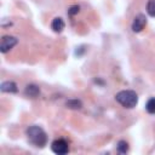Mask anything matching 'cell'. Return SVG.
Listing matches in <instances>:
<instances>
[{
	"label": "cell",
	"instance_id": "4",
	"mask_svg": "<svg viewBox=\"0 0 155 155\" xmlns=\"http://www.w3.org/2000/svg\"><path fill=\"white\" fill-rule=\"evenodd\" d=\"M51 149L54 154H58V155H64L69 151V147H68V143L64 140V139H56L52 142L51 144Z\"/></svg>",
	"mask_w": 155,
	"mask_h": 155
},
{
	"label": "cell",
	"instance_id": "1",
	"mask_svg": "<svg viewBox=\"0 0 155 155\" xmlns=\"http://www.w3.org/2000/svg\"><path fill=\"white\" fill-rule=\"evenodd\" d=\"M25 133H27L28 140L33 145H35L38 148H44L46 145V143H47V134H46V132L41 127L35 126V125L30 126V127L27 128Z\"/></svg>",
	"mask_w": 155,
	"mask_h": 155
},
{
	"label": "cell",
	"instance_id": "2",
	"mask_svg": "<svg viewBox=\"0 0 155 155\" xmlns=\"http://www.w3.org/2000/svg\"><path fill=\"white\" fill-rule=\"evenodd\" d=\"M115 99L124 108H134L138 103V94L132 90H122L115 94Z\"/></svg>",
	"mask_w": 155,
	"mask_h": 155
},
{
	"label": "cell",
	"instance_id": "10",
	"mask_svg": "<svg viewBox=\"0 0 155 155\" xmlns=\"http://www.w3.org/2000/svg\"><path fill=\"white\" fill-rule=\"evenodd\" d=\"M116 149L120 154H126L128 151V143L126 140H119L117 145H116Z\"/></svg>",
	"mask_w": 155,
	"mask_h": 155
},
{
	"label": "cell",
	"instance_id": "11",
	"mask_svg": "<svg viewBox=\"0 0 155 155\" xmlns=\"http://www.w3.org/2000/svg\"><path fill=\"white\" fill-rule=\"evenodd\" d=\"M147 12L149 16L155 17V0H148L147 4Z\"/></svg>",
	"mask_w": 155,
	"mask_h": 155
},
{
	"label": "cell",
	"instance_id": "9",
	"mask_svg": "<svg viewBox=\"0 0 155 155\" xmlns=\"http://www.w3.org/2000/svg\"><path fill=\"white\" fill-rule=\"evenodd\" d=\"M65 107L73 110H79L82 108V103L80 99H69L65 102Z\"/></svg>",
	"mask_w": 155,
	"mask_h": 155
},
{
	"label": "cell",
	"instance_id": "13",
	"mask_svg": "<svg viewBox=\"0 0 155 155\" xmlns=\"http://www.w3.org/2000/svg\"><path fill=\"white\" fill-rule=\"evenodd\" d=\"M79 11H80V7H79L78 5H73V6H70V7H69L68 13H69L70 16H74V15H78V13H79Z\"/></svg>",
	"mask_w": 155,
	"mask_h": 155
},
{
	"label": "cell",
	"instance_id": "5",
	"mask_svg": "<svg viewBox=\"0 0 155 155\" xmlns=\"http://www.w3.org/2000/svg\"><path fill=\"white\" fill-rule=\"evenodd\" d=\"M145 24H147V17L143 13H139L134 17V19L132 22V30L134 33H139L144 29Z\"/></svg>",
	"mask_w": 155,
	"mask_h": 155
},
{
	"label": "cell",
	"instance_id": "7",
	"mask_svg": "<svg viewBox=\"0 0 155 155\" xmlns=\"http://www.w3.org/2000/svg\"><path fill=\"white\" fill-rule=\"evenodd\" d=\"M24 93L29 98H36L40 94V87L36 86V85H34V84H29V85L25 86Z\"/></svg>",
	"mask_w": 155,
	"mask_h": 155
},
{
	"label": "cell",
	"instance_id": "6",
	"mask_svg": "<svg viewBox=\"0 0 155 155\" xmlns=\"http://www.w3.org/2000/svg\"><path fill=\"white\" fill-rule=\"evenodd\" d=\"M0 90L4 93H16L18 91L17 85L13 81H4L1 84V86H0Z\"/></svg>",
	"mask_w": 155,
	"mask_h": 155
},
{
	"label": "cell",
	"instance_id": "8",
	"mask_svg": "<svg viewBox=\"0 0 155 155\" xmlns=\"http://www.w3.org/2000/svg\"><path fill=\"white\" fill-rule=\"evenodd\" d=\"M64 27H65L64 21H63L61 17L53 18V21H52V23H51V28H52V30H53L54 33H61V31H63Z\"/></svg>",
	"mask_w": 155,
	"mask_h": 155
},
{
	"label": "cell",
	"instance_id": "12",
	"mask_svg": "<svg viewBox=\"0 0 155 155\" xmlns=\"http://www.w3.org/2000/svg\"><path fill=\"white\" fill-rule=\"evenodd\" d=\"M145 109L149 114H155V98H150L148 102H147V105H145Z\"/></svg>",
	"mask_w": 155,
	"mask_h": 155
},
{
	"label": "cell",
	"instance_id": "3",
	"mask_svg": "<svg viewBox=\"0 0 155 155\" xmlns=\"http://www.w3.org/2000/svg\"><path fill=\"white\" fill-rule=\"evenodd\" d=\"M17 42H18V39L16 36H12V35L2 36L1 42H0V51H1V53L8 52L11 48H13V46L17 45Z\"/></svg>",
	"mask_w": 155,
	"mask_h": 155
}]
</instances>
